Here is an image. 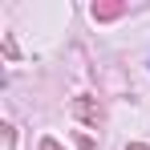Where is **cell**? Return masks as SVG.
<instances>
[{
  "label": "cell",
  "mask_w": 150,
  "mask_h": 150,
  "mask_svg": "<svg viewBox=\"0 0 150 150\" xmlns=\"http://www.w3.org/2000/svg\"><path fill=\"white\" fill-rule=\"evenodd\" d=\"M89 12H93V21H118V16L126 12V4L122 0H110V4H93Z\"/></svg>",
  "instance_id": "obj_1"
},
{
  "label": "cell",
  "mask_w": 150,
  "mask_h": 150,
  "mask_svg": "<svg viewBox=\"0 0 150 150\" xmlns=\"http://www.w3.org/2000/svg\"><path fill=\"white\" fill-rule=\"evenodd\" d=\"M77 114H81L89 126H98V122H101V105H93V101H85V98H77Z\"/></svg>",
  "instance_id": "obj_2"
},
{
  "label": "cell",
  "mask_w": 150,
  "mask_h": 150,
  "mask_svg": "<svg viewBox=\"0 0 150 150\" xmlns=\"http://www.w3.org/2000/svg\"><path fill=\"white\" fill-rule=\"evenodd\" d=\"M126 150H150V146H142V142H130V146H126Z\"/></svg>",
  "instance_id": "obj_4"
},
{
  "label": "cell",
  "mask_w": 150,
  "mask_h": 150,
  "mask_svg": "<svg viewBox=\"0 0 150 150\" xmlns=\"http://www.w3.org/2000/svg\"><path fill=\"white\" fill-rule=\"evenodd\" d=\"M41 150H61V142H57V138H45V142H41Z\"/></svg>",
  "instance_id": "obj_3"
}]
</instances>
